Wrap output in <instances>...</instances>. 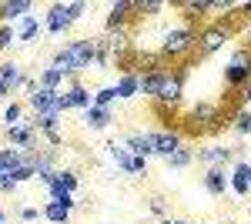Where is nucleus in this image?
I'll return each mask as SVG.
<instances>
[{
    "label": "nucleus",
    "instance_id": "nucleus-13",
    "mask_svg": "<svg viewBox=\"0 0 251 224\" xmlns=\"http://www.w3.org/2000/svg\"><path fill=\"white\" fill-rule=\"evenodd\" d=\"M124 148L131 154H137V157H157V137L154 131H134V134H127Z\"/></svg>",
    "mask_w": 251,
    "mask_h": 224
},
{
    "label": "nucleus",
    "instance_id": "nucleus-26",
    "mask_svg": "<svg viewBox=\"0 0 251 224\" xmlns=\"http://www.w3.org/2000/svg\"><path fill=\"white\" fill-rule=\"evenodd\" d=\"M24 121H27V117H24V104H7V107H3V117H0V127L10 131V127H17Z\"/></svg>",
    "mask_w": 251,
    "mask_h": 224
},
{
    "label": "nucleus",
    "instance_id": "nucleus-32",
    "mask_svg": "<svg viewBox=\"0 0 251 224\" xmlns=\"http://www.w3.org/2000/svg\"><path fill=\"white\" fill-rule=\"evenodd\" d=\"M40 218H44V207H20V221L24 224H34V221H40Z\"/></svg>",
    "mask_w": 251,
    "mask_h": 224
},
{
    "label": "nucleus",
    "instance_id": "nucleus-14",
    "mask_svg": "<svg viewBox=\"0 0 251 224\" xmlns=\"http://www.w3.org/2000/svg\"><path fill=\"white\" fill-rule=\"evenodd\" d=\"M201 184H204V191H208L211 198H225V194L231 191V187H228V168H204Z\"/></svg>",
    "mask_w": 251,
    "mask_h": 224
},
{
    "label": "nucleus",
    "instance_id": "nucleus-33",
    "mask_svg": "<svg viewBox=\"0 0 251 224\" xmlns=\"http://www.w3.org/2000/svg\"><path fill=\"white\" fill-rule=\"evenodd\" d=\"M241 37H245V47L251 50V20L245 24V27H241Z\"/></svg>",
    "mask_w": 251,
    "mask_h": 224
},
{
    "label": "nucleus",
    "instance_id": "nucleus-12",
    "mask_svg": "<svg viewBox=\"0 0 251 224\" xmlns=\"http://www.w3.org/2000/svg\"><path fill=\"white\" fill-rule=\"evenodd\" d=\"M228 187L238 198H248L251 194V164L248 161H234L231 168H228Z\"/></svg>",
    "mask_w": 251,
    "mask_h": 224
},
{
    "label": "nucleus",
    "instance_id": "nucleus-37",
    "mask_svg": "<svg viewBox=\"0 0 251 224\" xmlns=\"http://www.w3.org/2000/svg\"><path fill=\"white\" fill-rule=\"evenodd\" d=\"M0 224H7V214H3V211H0Z\"/></svg>",
    "mask_w": 251,
    "mask_h": 224
},
{
    "label": "nucleus",
    "instance_id": "nucleus-20",
    "mask_svg": "<svg viewBox=\"0 0 251 224\" xmlns=\"http://www.w3.org/2000/svg\"><path fill=\"white\" fill-rule=\"evenodd\" d=\"M114 87H117V97H121V100H131V97L141 94V74L127 71V74H121V80H117Z\"/></svg>",
    "mask_w": 251,
    "mask_h": 224
},
{
    "label": "nucleus",
    "instance_id": "nucleus-31",
    "mask_svg": "<svg viewBox=\"0 0 251 224\" xmlns=\"http://www.w3.org/2000/svg\"><path fill=\"white\" fill-rule=\"evenodd\" d=\"M114 100H121V97H117V87H114V84H107V87H97V91H94V107H111Z\"/></svg>",
    "mask_w": 251,
    "mask_h": 224
},
{
    "label": "nucleus",
    "instance_id": "nucleus-17",
    "mask_svg": "<svg viewBox=\"0 0 251 224\" xmlns=\"http://www.w3.org/2000/svg\"><path fill=\"white\" fill-rule=\"evenodd\" d=\"M34 10V0H3L0 3V24H17L20 17H27Z\"/></svg>",
    "mask_w": 251,
    "mask_h": 224
},
{
    "label": "nucleus",
    "instance_id": "nucleus-38",
    "mask_svg": "<svg viewBox=\"0 0 251 224\" xmlns=\"http://www.w3.org/2000/svg\"><path fill=\"white\" fill-rule=\"evenodd\" d=\"M3 94H7V87H3V84H0V97H3Z\"/></svg>",
    "mask_w": 251,
    "mask_h": 224
},
{
    "label": "nucleus",
    "instance_id": "nucleus-34",
    "mask_svg": "<svg viewBox=\"0 0 251 224\" xmlns=\"http://www.w3.org/2000/svg\"><path fill=\"white\" fill-rule=\"evenodd\" d=\"M241 100H245V107H251V84L245 87V91H241Z\"/></svg>",
    "mask_w": 251,
    "mask_h": 224
},
{
    "label": "nucleus",
    "instance_id": "nucleus-23",
    "mask_svg": "<svg viewBox=\"0 0 251 224\" xmlns=\"http://www.w3.org/2000/svg\"><path fill=\"white\" fill-rule=\"evenodd\" d=\"M177 10H184V17L188 20H201L208 10H211V0H181V3H174Z\"/></svg>",
    "mask_w": 251,
    "mask_h": 224
},
{
    "label": "nucleus",
    "instance_id": "nucleus-24",
    "mask_svg": "<svg viewBox=\"0 0 251 224\" xmlns=\"http://www.w3.org/2000/svg\"><path fill=\"white\" fill-rule=\"evenodd\" d=\"M44 221H50V224H67V221H71V207L60 204V201H47V204H44Z\"/></svg>",
    "mask_w": 251,
    "mask_h": 224
},
{
    "label": "nucleus",
    "instance_id": "nucleus-25",
    "mask_svg": "<svg viewBox=\"0 0 251 224\" xmlns=\"http://www.w3.org/2000/svg\"><path fill=\"white\" fill-rule=\"evenodd\" d=\"M164 71H168V67L151 71V74H141V94H144V97H151V100L157 97V91H161V80H164Z\"/></svg>",
    "mask_w": 251,
    "mask_h": 224
},
{
    "label": "nucleus",
    "instance_id": "nucleus-7",
    "mask_svg": "<svg viewBox=\"0 0 251 224\" xmlns=\"http://www.w3.org/2000/svg\"><path fill=\"white\" fill-rule=\"evenodd\" d=\"M225 84L228 91H245L251 84V50L248 47H238L225 67Z\"/></svg>",
    "mask_w": 251,
    "mask_h": 224
},
{
    "label": "nucleus",
    "instance_id": "nucleus-28",
    "mask_svg": "<svg viewBox=\"0 0 251 224\" xmlns=\"http://www.w3.org/2000/svg\"><path fill=\"white\" fill-rule=\"evenodd\" d=\"M194 157H198V154H194L191 148H181V150H174L171 157H168V161H164V164H168V171H184L188 168V164H191Z\"/></svg>",
    "mask_w": 251,
    "mask_h": 224
},
{
    "label": "nucleus",
    "instance_id": "nucleus-5",
    "mask_svg": "<svg viewBox=\"0 0 251 224\" xmlns=\"http://www.w3.org/2000/svg\"><path fill=\"white\" fill-rule=\"evenodd\" d=\"M234 24H225V20H218V24H208L204 30H198V57H214L218 50H225V44L234 37Z\"/></svg>",
    "mask_w": 251,
    "mask_h": 224
},
{
    "label": "nucleus",
    "instance_id": "nucleus-9",
    "mask_svg": "<svg viewBox=\"0 0 251 224\" xmlns=\"http://www.w3.org/2000/svg\"><path fill=\"white\" fill-rule=\"evenodd\" d=\"M107 154H111V161H114V164L124 171V174H134V177H144V174H148V157H137V154H131L124 144L111 141V144H107Z\"/></svg>",
    "mask_w": 251,
    "mask_h": 224
},
{
    "label": "nucleus",
    "instance_id": "nucleus-18",
    "mask_svg": "<svg viewBox=\"0 0 251 224\" xmlns=\"http://www.w3.org/2000/svg\"><path fill=\"white\" fill-rule=\"evenodd\" d=\"M24 80H27V77H24V67H20L17 60H3V64H0V84L7 87V94L24 87Z\"/></svg>",
    "mask_w": 251,
    "mask_h": 224
},
{
    "label": "nucleus",
    "instance_id": "nucleus-27",
    "mask_svg": "<svg viewBox=\"0 0 251 224\" xmlns=\"http://www.w3.org/2000/svg\"><path fill=\"white\" fill-rule=\"evenodd\" d=\"M37 84H40V87H47V91H60V84H64V74H60L57 67H50V64H47V67H44V71L37 74Z\"/></svg>",
    "mask_w": 251,
    "mask_h": 224
},
{
    "label": "nucleus",
    "instance_id": "nucleus-36",
    "mask_svg": "<svg viewBox=\"0 0 251 224\" xmlns=\"http://www.w3.org/2000/svg\"><path fill=\"white\" fill-rule=\"evenodd\" d=\"M241 14H248V17H251V0H245V3H241Z\"/></svg>",
    "mask_w": 251,
    "mask_h": 224
},
{
    "label": "nucleus",
    "instance_id": "nucleus-19",
    "mask_svg": "<svg viewBox=\"0 0 251 224\" xmlns=\"http://www.w3.org/2000/svg\"><path fill=\"white\" fill-rule=\"evenodd\" d=\"M84 121H87V127L91 131H107L111 127V121H114V114H111V107H87L84 111Z\"/></svg>",
    "mask_w": 251,
    "mask_h": 224
},
{
    "label": "nucleus",
    "instance_id": "nucleus-35",
    "mask_svg": "<svg viewBox=\"0 0 251 224\" xmlns=\"http://www.w3.org/2000/svg\"><path fill=\"white\" fill-rule=\"evenodd\" d=\"M151 211H154V214H164V204H161V201L154 198V201H151Z\"/></svg>",
    "mask_w": 251,
    "mask_h": 224
},
{
    "label": "nucleus",
    "instance_id": "nucleus-4",
    "mask_svg": "<svg viewBox=\"0 0 251 224\" xmlns=\"http://www.w3.org/2000/svg\"><path fill=\"white\" fill-rule=\"evenodd\" d=\"M87 10V3L84 0H71V3H50V10L44 14V30L47 34H67L71 27H74V20L80 17Z\"/></svg>",
    "mask_w": 251,
    "mask_h": 224
},
{
    "label": "nucleus",
    "instance_id": "nucleus-2",
    "mask_svg": "<svg viewBox=\"0 0 251 224\" xmlns=\"http://www.w3.org/2000/svg\"><path fill=\"white\" fill-rule=\"evenodd\" d=\"M184 84H188V67L184 64L181 67H168L164 71V80H161V91L154 97V107L174 114L181 107V100H184Z\"/></svg>",
    "mask_w": 251,
    "mask_h": 224
},
{
    "label": "nucleus",
    "instance_id": "nucleus-10",
    "mask_svg": "<svg viewBox=\"0 0 251 224\" xmlns=\"http://www.w3.org/2000/svg\"><path fill=\"white\" fill-rule=\"evenodd\" d=\"M234 154H238V148H231V144H208L198 150V161L204 168H228Z\"/></svg>",
    "mask_w": 251,
    "mask_h": 224
},
{
    "label": "nucleus",
    "instance_id": "nucleus-8",
    "mask_svg": "<svg viewBox=\"0 0 251 224\" xmlns=\"http://www.w3.org/2000/svg\"><path fill=\"white\" fill-rule=\"evenodd\" d=\"M100 54L107 57L111 64L114 60H131L134 54V44H131V30H111L100 37Z\"/></svg>",
    "mask_w": 251,
    "mask_h": 224
},
{
    "label": "nucleus",
    "instance_id": "nucleus-29",
    "mask_svg": "<svg viewBox=\"0 0 251 224\" xmlns=\"http://www.w3.org/2000/svg\"><path fill=\"white\" fill-rule=\"evenodd\" d=\"M164 7H168L164 0H134V14H141V17H157Z\"/></svg>",
    "mask_w": 251,
    "mask_h": 224
},
{
    "label": "nucleus",
    "instance_id": "nucleus-16",
    "mask_svg": "<svg viewBox=\"0 0 251 224\" xmlns=\"http://www.w3.org/2000/svg\"><path fill=\"white\" fill-rule=\"evenodd\" d=\"M14 34H17V44H34V40H40V34H44V20L34 17V14H27V17L17 20Z\"/></svg>",
    "mask_w": 251,
    "mask_h": 224
},
{
    "label": "nucleus",
    "instance_id": "nucleus-22",
    "mask_svg": "<svg viewBox=\"0 0 251 224\" xmlns=\"http://www.w3.org/2000/svg\"><path fill=\"white\" fill-rule=\"evenodd\" d=\"M228 127H231L238 137H251V107H238V111H231Z\"/></svg>",
    "mask_w": 251,
    "mask_h": 224
},
{
    "label": "nucleus",
    "instance_id": "nucleus-30",
    "mask_svg": "<svg viewBox=\"0 0 251 224\" xmlns=\"http://www.w3.org/2000/svg\"><path fill=\"white\" fill-rule=\"evenodd\" d=\"M54 181H57L64 191H71V194H74V191H77V184H80L77 174H74L71 168H57V171H54Z\"/></svg>",
    "mask_w": 251,
    "mask_h": 224
},
{
    "label": "nucleus",
    "instance_id": "nucleus-11",
    "mask_svg": "<svg viewBox=\"0 0 251 224\" xmlns=\"http://www.w3.org/2000/svg\"><path fill=\"white\" fill-rule=\"evenodd\" d=\"M131 20H134V0H117V3H111V14L104 20V34H111V30H127Z\"/></svg>",
    "mask_w": 251,
    "mask_h": 224
},
{
    "label": "nucleus",
    "instance_id": "nucleus-6",
    "mask_svg": "<svg viewBox=\"0 0 251 224\" xmlns=\"http://www.w3.org/2000/svg\"><path fill=\"white\" fill-rule=\"evenodd\" d=\"M64 50H67V57H71V67H74V74H87L91 67H97L100 37H80V40H71Z\"/></svg>",
    "mask_w": 251,
    "mask_h": 224
},
{
    "label": "nucleus",
    "instance_id": "nucleus-1",
    "mask_svg": "<svg viewBox=\"0 0 251 224\" xmlns=\"http://www.w3.org/2000/svg\"><path fill=\"white\" fill-rule=\"evenodd\" d=\"M198 50V30L191 24H177V27H168L161 34V47L157 54L164 60H188V57Z\"/></svg>",
    "mask_w": 251,
    "mask_h": 224
},
{
    "label": "nucleus",
    "instance_id": "nucleus-3",
    "mask_svg": "<svg viewBox=\"0 0 251 224\" xmlns=\"http://www.w3.org/2000/svg\"><path fill=\"white\" fill-rule=\"evenodd\" d=\"M221 124H225V104L218 100H198L188 111V127L194 134H214Z\"/></svg>",
    "mask_w": 251,
    "mask_h": 224
},
{
    "label": "nucleus",
    "instance_id": "nucleus-21",
    "mask_svg": "<svg viewBox=\"0 0 251 224\" xmlns=\"http://www.w3.org/2000/svg\"><path fill=\"white\" fill-rule=\"evenodd\" d=\"M67 100H71V107H80V111H87L91 104H94V94L87 91L84 84H77V80H71V87H67Z\"/></svg>",
    "mask_w": 251,
    "mask_h": 224
},
{
    "label": "nucleus",
    "instance_id": "nucleus-15",
    "mask_svg": "<svg viewBox=\"0 0 251 224\" xmlns=\"http://www.w3.org/2000/svg\"><path fill=\"white\" fill-rule=\"evenodd\" d=\"M157 137V157H171L174 150H181L184 148V137H181V131H174V127H161V131H154Z\"/></svg>",
    "mask_w": 251,
    "mask_h": 224
}]
</instances>
